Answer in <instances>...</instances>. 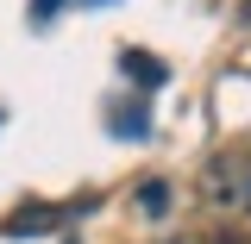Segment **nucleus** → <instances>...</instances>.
Returning a JSON list of instances; mask_svg holds the SVG:
<instances>
[{"instance_id":"f257e3e1","label":"nucleus","mask_w":251,"mask_h":244,"mask_svg":"<svg viewBox=\"0 0 251 244\" xmlns=\"http://www.w3.org/2000/svg\"><path fill=\"white\" fill-rule=\"evenodd\" d=\"M57 219H63L57 207H19V213L0 219V232H6V238H25V232H50Z\"/></svg>"},{"instance_id":"f03ea898","label":"nucleus","mask_w":251,"mask_h":244,"mask_svg":"<svg viewBox=\"0 0 251 244\" xmlns=\"http://www.w3.org/2000/svg\"><path fill=\"white\" fill-rule=\"evenodd\" d=\"M170 244H251L245 232H182V238H170Z\"/></svg>"},{"instance_id":"7ed1b4c3","label":"nucleus","mask_w":251,"mask_h":244,"mask_svg":"<svg viewBox=\"0 0 251 244\" xmlns=\"http://www.w3.org/2000/svg\"><path fill=\"white\" fill-rule=\"evenodd\" d=\"M138 207H145V213H163V207H170V188H163V182H145V188H138Z\"/></svg>"},{"instance_id":"20e7f679","label":"nucleus","mask_w":251,"mask_h":244,"mask_svg":"<svg viewBox=\"0 0 251 244\" xmlns=\"http://www.w3.org/2000/svg\"><path fill=\"white\" fill-rule=\"evenodd\" d=\"M63 0H38V6H31V13H38V19H50V13H57Z\"/></svg>"},{"instance_id":"39448f33","label":"nucleus","mask_w":251,"mask_h":244,"mask_svg":"<svg viewBox=\"0 0 251 244\" xmlns=\"http://www.w3.org/2000/svg\"><path fill=\"white\" fill-rule=\"evenodd\" d=\"M245 19H251V6H245Z\"/></svg>"},{"instance_id":"423d86ee","label":"nucleus","mask_w":251,"mask_h":244,"mask_svg":"<svg viewBox=\"0 0 251 244\" xmlns=\"http://www.w3.org/2000/svg\"><path fill=\"white\" fill-rule=\"evenodd\" d=\"M245 200H251V194H245Z\"/></svg>"}]
</instances>
